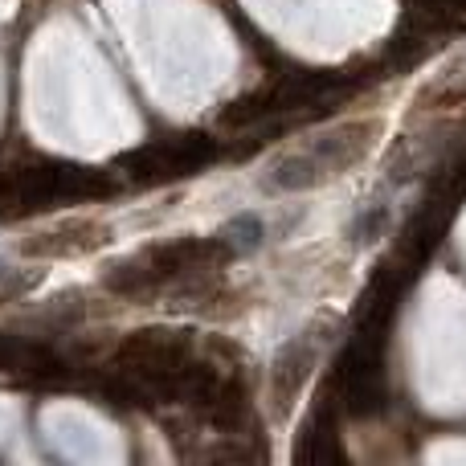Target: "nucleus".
I'll return each instance as SVG.
<instances>
[{"label": "nucleus", "mask_w": 466, "mask_h": 466, "mask_svg": "<svg viewBox=\"0 0 466 466\" xmlns=\"http://www.w3.org/2000/svg\"><path fill=\"white\" fill-rule=\"evenodd\" d=\"M377 144V123H344V127L328 131V136L311 139L307 147L290 152L274 172L266 177V188L274 193H303V188L328 185V180L344 177L348 168L364 160Z\"/></svg>", "instance_id": "nucleus-1"}, {"label": "nucleus", "mask_w": 466, "mask_h": 466, "mask_svg": "<svg viewBox=\"0 0 466 466\" xmlns=\"http://www.w3.org/2000/svg\"><path fill=\"white\" fill-rule=\"evenodd\" d=\"M229 254H233V246L226 238L164 241V246H152L139 258L123 262L119 270L106 279V287L119 290V295H144V290L168 287V282H180V279H193V274H201V270H218Z\"/></svg>", "instance_id": "nucleus-2"}, {"label": "nucleus", "mask_w": 466, "mask_h": 466, "mask_svg": "<svg viewBox=\"0 0 466 466\" xmlns=\"http://www.w3.org/2000/svg\"><path fill=\"white\" fill-rule=\"evenodd\" d=\"M115 193V180L106 172L95 168H74V164H54V160H37L13 168L5 177V197L21 209H41V205H57V201H82V197H106Z\"/></svg>", "instance_id": "nucleus-3"}, {"label": "nucleus", "mask_w": 466, "mask_h": 466, "mask_svg": "<svg viewBox=\"0 0 466 466\" xmlns=\"http://www.w3.org/2000/svg\"><path fill=\"white\" fill-rule=\"evenodd\" d=\"M218 156V144L205 136H177V139H160L147 144L139 152H127L119 160V168L127 172L139 185H164V180H180L201 172L205 164Z\"/></svg>", "instance_id": "nucleus-4"}, {"label": "nucleus", "mask_w": 466, "mask_h": 466, "mask_svg": "<svg viewBox=\"0 0 466 466\" xmlns=\"http://www.w3.org/2000/svg\"><path fill=\"white\" fill-rule=\"evenodd\" d=\"M311 364H315V348H311V339L303 336L299 344H290L287 352H282L279 369H274V385H279V393L295 397L299 385L307 380V372H311Z\"/></svg>", "instance_id": "nucleus-5"}, {"label": "nucleus", "mask_w": 466, "mask_h": 466, "mask_svg": "<svg viewBox=\"0 0 466 466\" xmlns=\"http://www.w3.org/2000/svg\"><path fill=\"white\" fill-rule=\"evenodd\" d=\"M98 233V226H74V229H57V233H46V241H29V254H46V258H57V254H86L95 249L103 238H90Z\"/></svg>", "instance_id": "nucleus-6"}]
</instances>
